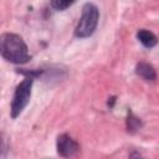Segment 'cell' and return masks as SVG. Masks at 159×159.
<instances>
[{
	"instance_id": "ba28073f",
	"label": "cell",
	"mask_w": 159,
	"mask_h": 159,
	"mask_svg": "<svg viewBox=\"0 0 159 159\" xmlns=\"http://www.w3.org/2000/svg\"><path fill=\"white\" fill-rule=\"evenodd\" d=\"M75 1L76 0H51V6L57 11H62L70 7Z\"/></svg>"
},
{
	"instance_id": "5b68a950",
	"label": "cell",
	"mask_w": 159,
	"mask_h": 159,
	"mask_svg": "<svg viewBox=\"0 0 159 159\" xmlns=\"http://www.w3.org/2000/svg\"><path fill=\"white\" fill-rule=\"evenodd\" d=\"M135 73L144 78L145 81H155L157 80V72H155V68L150 65V63H147V62H139L137 63L135 66Z\"/></svg>"
},
{
	"instance_id": "52a82bcc",
	"label": "cell",
	"mask_w": 159,
	"mask_h": 159,
	"mask_svg": "<svg viewBox=\"0 0 159 159\" xmlns=\"http://www.w3.org/2000/svg\"><path fill=\"white\" fill-rule=\"evenodd\" d=\"M127 130L129 133H135L140 127H142V120L135 117L132 111H128V116H127Z\"/></svg>"
},
{
	"instance_id": "3957f363",
	"label": "cell",
	"mask_w": 159,
	"mask_h": 159,
	"mask_svg": "<svg viewBox=\"0 0 159 159\" xmlns=\"http://www.w3.org/2000/svg\"><path fill=\"white\" fill-rule=\"evenodd\" d=\"M34 83V77H26L24 81H21L14 92V97L10 106V116L11 118H17L21 112L27 106L30 97H31V88Z\"/></svg>"
},
{
	"instance_id": "7a4b0ae2",
	"label": "cell",
	"mask_w": 159,
	"mask_h": 159,
	"mask_svg": "<svg viewBox=\"0 0 159 159\" xmlns=\"http://www.w3.org/2000/svg\"><path fill=\"white\" fill-rule=\"evenodd\" d=\"M99 20V10L96 5L86 2L82 7V14L80 21L75 29V36L80 39L89 37L97 29Z\"/></svg>"
},
{
	"instance_id": "8992f818",
	"label": "cell",
	"mask_w": 159,
	"mask_h": 159,
	"mask_svg": "<svg viewBox=\"0 0 159 159\" xmlns=\"http://www.w3.org/2000/svg\"><path fill=\"white\" fill-rule=\"evenodd\" d=\"M137 39H138L139 42H140L144 47H147V48L154 47V46L157 45V42H158L157 36H155L152 31L145 30V29L138 30V32H137Z\"/></svg>"
},
{
	"instance_id": "277c9868",
	"label": "cell",
	"mask_w": 159,
	"mask_h": 159,
	"mask_svg": "<svg viewBox=\"0 0 159 159\" xmlns=\"http://www.w3.org/2000/svg\"><path fill=\"white\" fill-rule=\"evenodd\" d=\"M56 148L58 155L63 158H68L75 155L80 150V145L76 140H73L68 134H60L56 140Z\"/></svg>"
},
{
	"instance_id": "6da1fadb",
	"label": "cell",
	"mask_w": 159,
	"mask_h": 159,
	"mask_svg": "<svg viewBox=\"0 0 159 159\" xmlns=\"http://www.w3.org/2000/svg\"><path fill=\"white\" fill-rule=\"evenodd\" d=\"M0 52L6 61L16 65H22L31 60V56L29 53V47L22 40V37L20 35L11 32H6L1 35Z\"/></svg>"
}]
</instances>
